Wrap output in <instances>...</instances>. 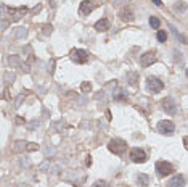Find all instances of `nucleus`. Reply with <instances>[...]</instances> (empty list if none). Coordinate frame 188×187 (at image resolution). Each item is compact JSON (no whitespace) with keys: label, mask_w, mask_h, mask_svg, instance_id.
<instances>
[{"label":"nucleus","mask_w":188,"mask_h":187,"mask_svg":"<svg viewBox=\"0 0 188 187\" xmlns=\"http://www.w3.org/2000/svg\"><path fill=\"white\" fill-rule=\"evenodd\" d=\"M119 16H121V20H122V21H125V23H130V21H134V20H135L134 8L130 7V5H125V7H122V10L119 11Z\"/></svg>","instance_id":"1a4fd4ad"},{"label":"nucleus","mask_w":188,"mask_h":187,"mask_svg":"<svg viewBox=\"0 0 188 187\" xmlns=\"http://www.w3.org/2000/svg\"><path fill=\"white\" fill-rule=\"evenodd\" d=\"M153 3H154L156 7H162V2H161V0H153Z\"/></svg>","instance_id":"cd10ccee"},{"label":"nucleus","mask_w":188,"mask_h":187,"mask_svg":"<svg viewBox=\"0 0 188 187\" xmlns=\"http://www.w3.org/2000/svg\"><path fill=\"white\" fill-rule=\"evenodd\" d=\"M69 57H71V60L74 63H77V65H84V63L88 62V52H85V50H82V49L71 50Z\"/></svg>","instance_id":"f03ea898"},{"label":"nucleus","mask_w":188,"mask_h":187,"mask_svg":"<svg viewBox=\"0 0 188 187\" xmlns=\"http://www.w3.org/2000/svg\"><path fill=\"white\" fill-rule=\"evenodd\" d=\"M156 171H158V174L159 176H169L171 173L174 171V166L171 165L169 161H164V160H161V161H158L156 163Z\"/></svg>","instance_id":"0eeeda50"},{"label":"nucleus","mask_w":188,"mask_h":187,"mask_svg":"<svg viewBox=\"0 0 188 187\" xmlns=\"http://www.w3.org/2000/svg\"><path fill=\"white\" fill-rule=\"evenodd\" d=\"M93 187H109V185H108V182H105V181H97L95 184H93Z\"/></svg>","instance_id":"412c9836"},{"label":"nucleus","mask_w":188,"mask_h":187,"mask_svg":"<svg viewBox=\"0 0 188 187\" xmlns=\"http://www.w3.org/2000/svg\"><path fill=\"white\" fill-rule=\"evenodd\" d=\"M129 157H130V160H132L134 163H145V161H146V153H145L142 148H138V147L132 148L130 153H129Z\"/></svg>","instance_id":"6e6552de"},{"label":"nucleus","mask_w":188,"mask_h":187,"mask_svg":"<svg viewBox=\"0 0 188 187\" xmlns=\"http://www.w3.org/2000/svg\"><path fill=\"white\" fill-rule=\"evenodd\" d=\"M156 37H158L159 42H166V40H167V32H166V31H158Z\"/></svg>","instance_id":"a211bd4d"},{"label":"nucleus","mask_w":188,"mask_h":187,"mask_svg":"<svg viewBox=\"0 0 188 187\" xmlns=\"http://www.w3.org/2000/svg\"><path fill=\"white\" fill-rule=\"evenodd\" d=\"M186 76H188V69H186Z\"/></svg>","instance_id":"7c9ffc66"},{"label":"nucleus","mask_w":188,"mask_h":187,"mask_svg":"<svg viewBox=\"0 0 188 187\" xmlns=\"http://www.w3.org/2000/svg\"><path fill=\"white\" fill-rule=\"evenodd\" d=\"M146 89H148L149 92H153V94H158V92H161L162 89H164V82L159 81L158 78L149 76L146 79Z\"/></svg>","instance_id":"20e7f679"},{"label":"nucleus","mask_w":188,"mask_h":187,"mask_svg":"<svg viewBox=\"0 0 188 187\" xmlns=\"http://www.w3.org/2000/svg\"><path fill=\"white\" fill-rule=\"evenodd\" d=\"M158 131L161 134H167V135H172L174 131H175V126L171 119H162L158 123Z\"/></svg>","instance_id":"423d86ee"},{"label":"nucleus","mask_w":188,"mask_h":187,"mask_svg":"<svg viewBox=\"0 0 188 187\" xmlns=\"http://www.w3.org/2000/svg\"><path fill=\"white\" fill-rule=\"evenodd\" d=\"M156 50H149V52L146 53H143L142 57H140V66H143V68H148V66H151L153 63H156Z\"/></svg>","instance_id":"39448f33"},{"label":"nucleus","mask_w":188,"mask_h":187,"mask_svg":"<svg viewBox=\"0 0 188 187\" xmlns=\"http://www.w3.org/2000/svg\"><path fill=\"white\" fill-rule=\"evenodd\" d=\"M27 126H29V128H35V126H39V121H32V123H29Z\"/></svg>","instance_id":"a878e982"},{"label":"nucleus","mask_w":188,"mask_h":187,"mask_svg":"<svg viewBox=\"0 0 188 187\" xmlns=\"http://www.w3.org/2000/svg\"><path fill=\"white\" fill-rule=\"evenodd\" d=\"M16 36H18V37H21V36H26V31H24V29H20V31L16 32Z\"/></svg>","instance_id":"393cba45"},{"label":"nucleus","mask_w":188,"mask_h":187,"mask_svg":"<svg viewBox=\"0 0 188 187\" xmlns=\"http://www.w3.org/2000/svg\"><path fill=\"white\" fill-rule=\"evenodd\" d=\"M137 182L140 185H148V182H149V177L146 174H138L137 176Z\"/></svg>","instance_id":"dca6fc26"},{"label":"nucleus","mask_w":188,"mask_h":187,"mask_svg":"<svg viewBox=\"0 0 188 187\" xmlns=\"http://www.w3.org/2000/svg\"><path fill=\"white\" fill-rule=\"evenodd\" d=\"M37 148H39L37 144H27V152H34V150H37Z\"/></svg>","instance_id":"4be33fe9"},{"label":"nucleus","mask_w":188,"mask_h":187,"mask_svg":"<svg viewBox=\"0 0 188 187\" xmlns=\"http://www.w3.org/2000/svg\"><path fill=\"white\" fill-rule=\"evenodd\" d=\"M15 153H18V152H23V150H27V142H24V140H18V142L13 145V148H11Z\"/></svg>","instance_id":"2eb2a0df"},{"label":"nucleus","mask_w":188,"mask_h":187,"mask_svg":"<svg viewBox=\"0 0 188 187\" xmlns=\"http://www.w3.org/2000/svg\"><path fill=\"white\" fill-rule=\"evenodd\" d=\"M172 10L175 11V13H178V15H183V13H186V10H188V3H185V2H175V3H174V7H172Z\"/></svg>","instance_id":"4468645a"},{"label":"nucleus","mask_w":188,"mask_h":187,"mask_svg":"<svg viewBox=\"0 0 188 187\" xmlns=\"http://www.w3.org/2000/svg\"><path fill=\"white\" fill-rule=\"evenodd\" d=\"M47 168H48V161H45L44 165H42V166L39 168V170H40V171H44V170H47Z\"/></svg>","instance_id":"bb28decb"},{"label":"nucleus","mask_w":188,"mask_h":187,"mask_svg":"<svg viewBox=\"0 0 188 187\" xmlns=\"http://www.w3.org/2000/svg\"><path fill=\"white\" fill-rule=\"evenodd\" d=\"M159 24H161V23H159V20H158L156 16H151V18H149V26H151V27H154V29H158V27H159Z\"/></svg>","instance_id":"6ab92c4d"},{"label":"nucleus","mask_w":188,"mask_h":187,"mask_svg":"<svg viewBox=\"0 0 188 187\" xmlns=\"http://www.w3.org/2000/svg\"><path fill=\"white\" fill-rule=\"evenodd\" d=\"M98 5H100L98 2H92V0H84V2L81 3V7H79V15H81V16H87V15H90V13L95 10Z\"/></svg>","instance_id":"7ed1b4c3"},{"label":"nucleus","mask_w":188,"mask_h":187,"mask_svg":"<svg viewBox=\"0 0 188 187\" xmlns=\"http://www.w3.org/2000/svg\"><path fill=\"white\" fill-rule=\"evenodd\" d=\"M108 148H109V152H112L114 155H122V153L125 152V148H127V144L122 139H112V140H109V144H108Z\"/></svg>","instance_id":"f257e3e1"},{"label":"nucleus","mask_w":188,"mask_h":187,"mask_svg":"<svg viewBox=\"0 0 188 187\" xmlns=\"http://www.w3.org/2000/svg\"><path fill=\"white\" fill-rule=\"evenodd\" d=\"M161 105H162V110L166 111L167 115H175V111H177V108H175V102H174L171 97H166V99L161 102Z\"/></svg>","instance_id":"9d476101"},{"label":"nucleus","mask_w":188,"mask_h":187,"mask_svg":"<svg viewBox=\"0 0 188 187\" xmlns=\"http://www.w3.org/2000/svg\"><path fill=\"white\" fill-rule=\"evenodd\" d=\"M85 165H87V166H90V165H92V157H87V160H85Z\"/></svg>","instance_id":"c85d7f7f"},{"label":"nucleus","mask_w":188,"mask_h":187,"mask_svg":"<svg viewBox=\"0 0 188 187\" xmlns=\"http://www.w3.org/2000/svg\"><path fill=\"white\" fill-rule=\"evenodd\" d=\"M183 144H185V147L188 148V135H186V137H183Z\"/></svg>","instance_id":"c756f323"},{"label":"nucleus","mask_w":188,"mask_h":187,"mask_svg":"<svg viewBox=\"0 0 188 187\" xmlns=\"http://www.w3.org/2000/svg\"><path fill=\"white\" fill-rule=\"evenodd\" d=\"M95 29H97L98 32H105V31H108V29H109V21H108L106 18H101V20H98V21L95 23Z\"/></svg>","instance_id":"ddd939ff"},{"label":"nucleus","mask_w":188,"mask_h":187,"mask_svg":"<svg viewBox=\"0 0 188 187\" xmlns=\"http://www.w3.org/2000/svg\"><path fill=\"white\" fill-rule=\"evenodd\" d=\"M8 62H10V65H18V63H20V60H18V57H10Z\"/></svg>","instance_id":"5701e85b"},{"label":"nucleus","mask_w":188,"mask_h":187,"mask_svg":"<svg viewBox=\"0 0 188 187\" xmlns=\"http://www.w3.org/2000/svg\"><path fill=\"white\" fill-rule=\"evenodd\" d=\"M127 94H125V92H122V90H119V92H117V94H114V100L116 102H125V100H127Z\"/></svg>","instance_id":"f3484780"},{"label":"nucleus","mask_w":188,"mask_h":187,"mask_svg":"<svg viewBox=\"0 0 188 187\" xmlns=\"http://www.w3.org/2000/svg\"><path fill=\"white\" fill-rule=\"evenodd\" d=\"M183 185H185V179H183V176H180V174L174 176L172 179L167 182V187H183Z\"/></svg>","instance_id":"f8f14e48"},{"label":"nucleus","mask_w":188,"mask_h":187,"mask_svg":"<svg viewBox=\"0 0 188 187\" xmlns=\"http://www.w3.org/2000/svg\"><path fill=\"white\" fill-rule=\"evenodd\" d=\"M81 89H82V92H90V89H92V84L85 81V82H82Z\"/></svg>","instance_id":"aec40b11"},{"label":"nucleus","mask_w":188,"mask_h":187,"mask_svg":"<svg viewBox=\"0 0 188 187\" xmlns=\"http://www.w3.org/2000/svg\"><path fill=\"white\" fill-rule=\"evenodd\" d=\"M129 79H130V81H129L130 84H135V82H137V81H135V79H137V74H135V73L134 74H129Z\"/></svg>","instance_id":"b1692460"},{"label":"nucleus","mask_w":188,"mask_h":187,"mask_svg":"<svg viewBox=\"0 0 188 187\" xmlns=\"http://www.w3.org/2000/svg\"><path fill=\"white\" fill-rule=\"evenodd\" d=\"M8 13H10L11 20H20V18H23L27 13V8L26 7H18V8H8Z\"/></svg>","instance_id":"9b49d317"}]
</instances>
